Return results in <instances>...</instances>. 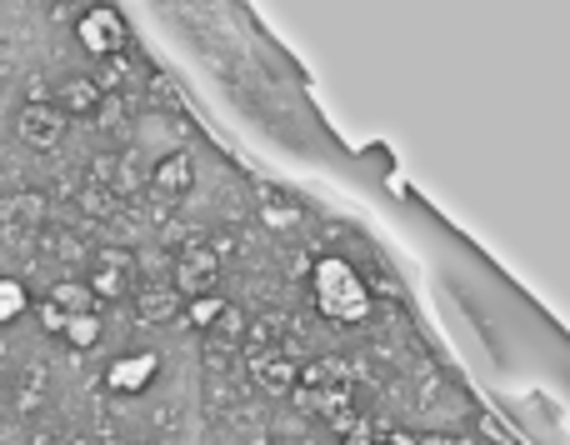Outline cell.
I'll return each instance as SVG.
<instances>
[{"label": "cell", "mask_w": 570, "mask_h": 445, "mask_svg": "<svg viewBox=\"0 0 570 445\" xmlns=\"http://www.w3.org/2000/svg\"><path fill=\"white\" fill-rule=\"evenodd\" d=\"M311 290H315V306H321V316L335 320V326H355V320L371 316V290H365V280L355 276L351 260H341V256L315 260Z\"/></svg>", "instance_id": "obj_1"}, {"label": "cell", "mask_w": 570, "mask_h": 445, "mask_svg": "<svg viewBox=\"0 0 570 445\" xmlns=\"http://www.w3.org/2000/svg\"><path fill=\"white\" fill-rule=\"evenodd\" d=\"M136 286H140V266H136L130 250H100V256L90 260L86 290L96 300H120V296H130Z\"/></svg>", "instance_id": "obj_2"}, {"label": "cell", "mask_w": 570, "mask_h": 445, "mask_svg": "<svg viewBox=\"0 0 570 445\" xmlns=\"http://www.w3.org/2000/svg\"><path fill=\"white\" fill-rule=\"evenodd\" d=\"M76 36H80V46H86L90 56L110 60V56L126 50V20H120L116 6H90L86 16L76 20Z\"/></svg>", "instance_id": "obj_3"}, {"label": "cell", "mask_w": 570, "mask_h": 445, "mask_svg": "<svg viewBox=\"0 0 570 445\" xmlns=\"http://www.w3.org/2000/svg\"><path fill=\"white\" fill-rule=\"evenodd\" d=\"M66 126L70 120L60 116L50 100H26V106L16 110V136H20V146H30V150H56L60 140H66Z\"/></svg>", "instance_id": "obj_4"}, {"label": "cell", "mask_w": 570, "mask_h": 445, "mask_svg": "<svg viewBox=\"0 0 570 445\" xmlns=\"http://www.w3.org/2000/svg\"><path fill=\"white\" fill-rule=\"evenodd\" d=\"M220 286V256L210 246H180L176 256V290L180 300L206 296V290Z\"/></svg>", "instance_id": "obj_5"}, {"label": "cell", "mask_w": 570, "mask_h": 445, "mask_svg": "<svg viewBox=\"0 0 570 445\" xmlns=\"http://www.w3.org/2000/svg\"><path fill=\"white\" fill-rule=\"evenodd\" d=\"M295 400H305L311 411L345 406V376L335 370V360H315L305 376H295Z\"/></svg>", "instance_id": "obj_6"}, {"label": "cell", "mask_w": 570, "mask_h": 445, "mask_svg": "<svg viewBox=\"0 0 570 445\" xmlns=\"http://www.w3.org/2000/svg\"><path fill=\"white\" fill-rule=\"evenodd\" d=\"M156 376H160V356H156V350H130V356H116L106 366V386L116 390V396H140V390H146Z\"/></svg>", "instance_id": "obj_7"}, {"label": "cell", "mask_w": 570, "mask_h": 445, "mask_svg": "<svg viewBox=\"0 0 570 445\" xmlns=\"http://www.w3.org/2000/svg\"><path fill=\"white\" fill-rule=\"evenodd\" d=\"M146 180L160 200H180V196H190V186H196V160H190L186 150H170V156H160L156 166H150Z\"/></svg>", "instance_id": "obj_8"}, {"label": "cell", "mask_w": 570, "mask_h": 445, "mask_svg": "<svg viewBox=\"0 0 570 445\" xmlns=\"http://www.w3.org/2000/svg\"><path fill=\"white\" fill-rule=\"evenodd\" d=\"M100 96H106V86L100 80H90V76H70V80H60L56 90H50V106L60 110V116H96L100 110Z\"/></svg>", "instance_id": "obj_9"}, {"label": "cell", "mask_w": 570, "mask_h": 445, "mask_svg": "<svg viewBox=\"0 0 570 445\" xmlns=\"http://www.w3.org/2000/svg\"><path fill=\"white\" fill-rule=\"evenodd\" d=\"M136 310L146 326H166L180 316V290L176 286H136Z\"/></svg>", "instance_id": "obj_10"}, {"label": "cell", "mask_w": 570, "mask_h": 445, "mask_svg": "<svg viewBox=\"0 0 570 445\" xmlns=\"http://www.w3.org/2000/svg\"><path fill=\"white\" fill-rule=\"evenodd\" d=\"M46 306L56 310L60 320H70V316H86V310H96V296L86 290V280H60V286H50ZM60 330H66V326H60Z\"/></svg>", "instance_id": "obj_11"}, {"label": "cell", "mask_w": 570, "mask_h": 445, "mask_svg": "<svg viewBox=\"0 0 570 445\" xmlns=\"http://www.w3.org/2000/svg\"><path fill=\"white\" fill-rule=\"evenodd\" d=\"M295 376H301V366H291L281 350H266V356L256 360V380L271 390V396H285V390H295Z\"/></svg>", "instance_id": "obj_12"}, {"label": "cell", "mask_w": 570, "mask_h": 445, "mask_svg": "<svg viewBox=\"0 0 570 445\" xmlns=\"http://www.w3.org/2000/svg\"><path fill=\"white\" fill-rule=\"evenodd\" d=\"M100 336H106V326H100L96 310H86V316H70V320H66V330H60V340H66L70 350H90V346H100Z\"/></svg>", "instance_id": "obj_13"}, {"label": "cell", "mask_w": 570, "mask_h": 445, "mask_svg": "<svg viewBox=\"0 0 570 445\" xmlns=\"http://www.w3.org/2000/svg\"><path fill=\"white\" fill-rule=\"evenodd\" d=\"M26 310H30V290L20 286L16 276H0V330L16 326V320L26 316Z\"/></svg>", "instance_id": "obj_14"}, {"label": "cell", "mask_w": 570, "mask_h": 445, "mask_svg": "<svg viewBox=\"0 0 570 445\" xmlns=\"http://www.w3.org/2000/svg\"><path fill=\"white\" fill-rule=\"evenodd\" d=\"M220 310H226V296H220V290H206V296H190L186 300V320H190V326H200V330L216 326Z\"/></svg>", "instance_id": "obj_15"}, {"label": "cell", "mask_w": 570, "mask_h": 445, "mask_svg": "<svg viewBox=\"0 0 570 445\" xmlns=\"http://www.w3.org/2000/svg\"><path fill=\"white\" fill-rule=\"evenodd\" d=\"M40 326H46V330H50V336H60V326H66V320H60V316H56V310H50V306H46V300H40Z\"/></svg>", "instance_id": "obj_16"}, {"label": "cell", "mask_w": 570, "mask_h": 445, "mask_svg": "<svg viewBox=\"0 0 570 445\" xmlns=\"http://www.w3.org/2000/svg\"><path fill=\"white\" fill-rule=\"evenodd\" d=\"M30 445H60V436H56V431H36V436H30Z\"/></svg>", "instance_id": "obj_17"}]
</instances>
